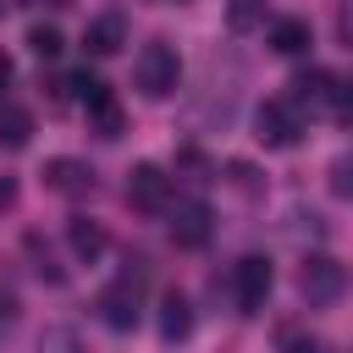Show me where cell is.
<instances>
[{"instance_id": "cell-1", "label": "cell", "mask_w": 353, "mask_h": 353, "mask_svg": "<svg viewBox=\"0 0 353 353\" xmlns=\"http://www.w3.org/2000/svg\"><path fill=\"white\" fill-rule=\"evenodd\" d=\"M287 88H292V94H287L292 110H309V116H314V110H331L336 121H347V83H342V77L309 66V72H292Z\"/></svg>"}, {"instance_id": "cell-2", "label": "cell", "mask_w": 353, "mask_h": 353, "mask_svg": "<svg viewBox=\"0 0 353 353\" xmlns=\"http://www.w3.org/2000/svg\"><path fill=\"white\" fill-rule=\"evenodd\" d=\"M132 83H138L149 99L176 94V83H182V55H176L165 39H149V44L132 55Z\"/></svg>"}, {"instance_id": "cell-3", "label": "cell", "mask_w": 353, "mask_h": 353, "mask_svg": "<svg viewBox=\"0 0 353 353\" xmlns=\"http://www.w3.org/2000/svg\"><path fill=\"white\" fill-rule=\"evenodd\" d=\"M298 292L309 298V309L336 303V298L347 292V270H342V259H331V254H309L303 270H298Z\"/></svg>"}, {"instance_id": "cell-4", "label": "cell", "mask_w": 353, "mask_h": 353, "mask_svg": "<svg viewBox=\"0 0 353 353\" xmlns=\"http://www.w3.org/2000/svg\"><path fill=\"white\" fill-rule=\"evenodd\" d=\"M72 88L83 94V110H88V127L99 132V138H121V99L99 83V77H72Z\"/></svg>"}, {"instance_id": "cell-5", "label": "cell", "mask_w": 353, "mask_h": 353, "mask_svg": "<svg viewBox=\"0 0 353 353\" xmlns=\"http://www.w3.org/2000/svg\"><path fill=\"white\" fill-rule=\"evenodd\" d=\"M254 138H259L265 149H292V143L303 138V121H298V110H292L287 99H265L259 116H254Z\"/></svg>"}, {"instance_id": "cell-6", "label": "cell", "mask_w": 353, "mask_h": 353, "mask_svg": "<svg viewBox=\"0 0 353 353\" xmlns=\"http://www.w3.org/2000/svg\"><path fill=\"white\" fill-rule=\"evenodd\" d=\"M270 259L265 254H248V259H237V270H232V292H237V314H259L265 309V298H270Z\"/></svg>"}, {"instance_id": "cell-7", "label": "cell", "mask_w": 353, "mask_h": 353, "mask_svg": "<svg viewBox=\"0 0 353 353\" xmlns=\"http://www.w3.org/2000/svg\"><path fill=\"white\" fill-rule=\"evenodd\" d=\"M165 199H171V176L160 171V165H132L127 171V204H138V210H165Z\"/></svg>"}, {"instance_id": "cell-8", "label": "cell", "mask_w": 353, "mask_h": 353, "mask_svg": "<svg viewBox=\"0 0 353 353\" xmlns=\"http://www.w3.org/2000/svg\"><path fill=\"white\" fill-rule=\"evenodd\" d=\"M99 320H105L110 331H132V325H138V281H132V276H121L116 287L99 292Z\"/></svg>"}, {"instance_id": "cell-9", "label": "cell", "mask_w": 353, "mask_h": 353, "mask_svg": "<svg viewBox=\"0 0 353 353\" xmlns=\"http://www.w3.org/2000/svg\"><path fill=\"white\" fill-rule=\"evenodd\" d=\"M44 182L55 188V193H94V165H83V160H72V154H55V160H44Z\"/></svg>"}, {"instance_id": "cell-10", "label": "cell", "mask_w": 353, "mask_h": 353, "mask_svg": "<svg viewBox=\"0 0 353 353\" xmlns=\"http://www.w3.org/2000/svg\"><path fill=\"white\" fill-rule=\"evenodd\" d=\"M171 237H176L182 248H204V243H210V204H199V199L176 204V210H171Z\"/></svg>"}, {"instance_id": "cell-11", "label": "cell", "mask_w": 353, "mask_h": 353, "mask_svg": "<svg viewBox=\"0 0 353 353\" xmlns=\"http://www.w3.org/2000/svg\"><path fill=\"white\" fill-rule=\"evenodd\" d=\"M121 39H127V22H121L116 11H105V17H94V22L83 28L88 55H116V50H121Z\"/></svg>"}, {"instance_id": "cell-12", "label": "cell", "mask_w": 353, "mask_h": 353, "mask_svg": "<svg viewBox=\"0 0 353 353\" xmlns=\"http://www.w3.org/2000/svg\"><path fill=\"white\" fill-rule=\"evenodd\" d=\"M309 44H314V28L303 17H276L270 22V50L276 55H303Z\"/></svg>"}, {"instance_id": "cell-13", "label": "cell", "mask_w": 353, "mask_h": 353, "mask_svg": "<svg viewBox=\"0 0 353 353\" xmlns=\"http://www.w3.org/2000/svg\"><path fill=\"white\" fill-rule=\"evenodd\" d=\"M66 243H72V254H77V259H88V265H94V259L105 254V226H99V221H88V215H72V221H66Z\"/></svg>"}, {"instance_id": "cell-14", "label": "cell", "mask_w": 353, "mask_h": 353, "mask_svg": "<svg viewBox=\"0 0 353 353\" xmlns=\"http://www.w3.org/2000/svg\"><path fill=\"white\" fill-rule=\"evenodd\" d=\"M188 331H193V303H188L182 292H165V298H160V336H165V342H182Z\"/></svg>"}, {"instance_id": "cell-15", "label": "cell", "mask_w": 353, "mask_h": 353, "mask_svg": "<svg viewBox=\"0 0 353 353\" xmlns=\"http://www.w3.org/2000/svg\"><path fill=\"white\" fill-rule=\"evenodd\" d=\"M28 138H33V116L22 105H0V143L6 149H22Z\"/></svg>"}, {"instance_id": "cell-16", "label": "cell", "mask_w": 353, "mask_h": 353, "mask_svg": "<svg viewBox=\"0 0 353 353\" xmlns=\"http://www.w3.org/2000/svg\"><path fill=\"white\" fill-rule=\"evenodd\" d=\"M33 353H88V342L72 331V325H44L39 331V347Z\"/></svg>"}, {"instance_id": "cell-17", "label": "cell", "mask_w": 353, "mask_h": 353, "mask_svg": "<svg viewBox=\"0 0 353 353\" xmlns=\"http://www.w3.org/2000/svg\"><path fill=\"white\" fill-rule=\"evenodd\" d=\"M276 347H281V353H331V342H325V336L298 331V325H287V331L276 336Z\"/></svg>"}, {"instance_id": "cell-18", "label": "cell", "mask_w": 353, "mask_h": 353, "mask_svg": "<svg viewBox=\"0 0 353 353\" xmlns=\"http://www.w3.org/2000/svg\"><path fill=\"white\" fill-rule=\"evenodd\" d=\"M61 44H66V39H61L55 28H33V33H28V50H33L39 61H55V55H61Z\"/></svg>"}, {"instance_id": "cell-19", "label": "cell", "mask_w": 353, "mask_h": 353, "mask_svg": "<svg viewBox=\"0 0 353 353\" xmlns=\"http://www.w3.org/2000/svg\"><path fill=\"white\" fill-rule=\"evenodd\" d=\"M331 193H336V199H347V193H353V160H347V154H336V160H331Z\"/></svg>"}, {"instance_id": "cell-20", "label": "cell", "mask_w": 353, "mask_h": 353, "mask_svg": "<svg viewBox=\"0 0 353 353\" xmlns=\"http://www.w3.org/2000/svg\"><path fill=\"white\" fill-rule=\"evenodd\" d=\"M28 254H33V270L44 281H61V265H50V248H39V237H28Z\"/></svg>"}, {"instance_id": "cell-21", "label": "cell", "mask_w": 353, "mask_h": 353, "mask_svg": "<svg viewBox=\"0 0 353 353\" xmlns=\"http://www.w3.org/2000/svg\"><path fill=\"white\" fill-rule=\"evenodd\" d=\"M259 6H265V0H232V28H248V22L259 17Z\"/></svg>"}, {"instance_id": "cell-22", "label": "cell", "mask_w": 353, "mask_h": 353, "mask_svg": "<svg viewBox=\"0 0 353 353\" xmlns=\"http://www.w3.org/2000/svg\"><path fill=\"white\" fill-rule=\"evenodd\" d=\"M6 88H11V55L0 50V105H6Z\"/></svg>"}, {"instance_id": "cell-23", "label": "cell", "mask_w": 353, "mask_h": 353, "mask_svg": "<svg viewBox=\"0 0 353 353\" xmlns=\"http://www.w3.org/2000/svg\"><path fill=\"white\" fill-rule=\"evenodd\" d=\"M11 199H17V182H11V176H0V210H6Z\"/></svg>"}, {"instance_id": "cell-24", "label": "cell", "mask_w": 353, "mask_h": 353, "mask_svg": "<svg viewBox=\"0 0 353 353\" xmlns=\"http://www.w3.org/2000/svg\"><path fill=\"white\" fill-rule=\"evenodd\" d=\"M22 6H61V0H22Z\"/></svg>"}, {"instance_id": "cell-25", "label": "cell", "mask_w": 353, "mask_h": 353, "mask_svg": "<svg viewBox=\"0 0 353 353\" xmlns=\"http://www.w3.org/2000/svg\"><path fill=\"white\" fill-rule=\"evenodd\" d=\"M160 6H188V0H160Z\"/></svg>"}]
</instances>
